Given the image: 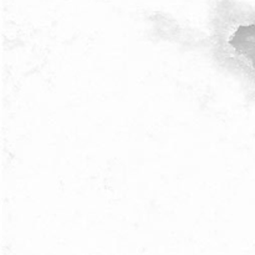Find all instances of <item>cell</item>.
Listing matches in <instances>:
<instances>
[{
    "label": "cell",
    "mask_w": 255,
    "mask_h": 255,
    "mask_svg": "<svg viewBox=\"0 0 255 255\" xmlns=\"http://www.w3.org/2000/svg\"><path fill=\"white\" fill-rule=\"evenodd\" d=\"M233 9L217 14L212 50L222 67L255 86V15Z\"/></svg>",
    "instance_id": "obj_1"
}]
</instances>
